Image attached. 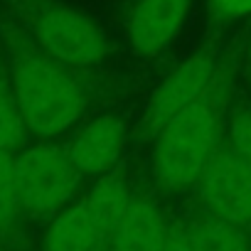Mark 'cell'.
<instances>
[{
  "instance_id": "6da1fadb",
  "label": "cell",
  "mask_w": 251,
  "mask_h": 251,
  "mask_svg": "<svg viewBox=\"0 0 251 251\" xmlns=\"http://www.w3.org/2000/svg\"><path fill=\"white\" fill-rule=\"evenodd\" d=\"M72 67L40 52H20L10 67V89L25 128L40 138L67 133L86 111V91Z\"/></svg>"
},
{
  "instance_id": "7a4b0ae2",
  "label": "cell",
  "mask_w": 251,
  "mask_h": 251,
  "mask_svg": "<svg viewBox=\"0 0 251 251\" xmlns=\"http://www.w3.org/2000/svg\"><path fill=\"white\" fill-rule=\"evenodd\" d=\"M209 89L155 133L153 173L163 187L185 190L200 182L207 163L219 148L222 106L217 94L209 96Z\"/></svg>"
},
{
  "instance_id": "3957f363",
  "label": "cell",
  "mask_w": 251,
  "mask_h": 251,
  "mask_svg": "<svg viewBox=\"0 0 251 251\" xmlns=\"http://www.w3.org/2000/svg\"><path fill=\"white\" fill-rule=\"evenodd\" d=\"M15 175L20 207L30 217H50L59 212L81 180L67 148L54 143H35L20 151V155H15Z\"/></svg>"
},
{
  "instance_id": "277c9868",
  "label": "cell",
  "mask_w": 251,
  "mask_h": 251,
  "mask_svg": "<svg viewBox=\"0 0 251 251\" xmlns=\"http://www.w3.org/2000/svg\"><path fill=\"white\" fill-rule=\"evenodd\" d=\"M30 27L37 47L72 69L94 67L108 52L101 27L62 3H40L30 13Z\"/></svg>"
},
{
  "instance_id": "5b68a950",
  "label": "cell",
  "mask_w": 251,
  "mask_h": 251,
  "mask_svg": "<svg viewBox=\"0 0 251 251\" xmlns=\"http://www.w3.org/2000/svg\"><path fill=\"white\" fill-rule=\"evenodd\" d=\"M197 185L207 214L239 229L251 224V170L229 148H217Z\"/></svg>"
},
{
  "instance_id": "8992f818",
  "label": "cell",
  "mask_w": 251,
  "mask_h": 251,
  "mask_svg": "<svg viewBox=\"0 0 251 251\" xmlns=\"http://www.w3.org/2000/svg\"><path fill=\"white\" fill-rule=\"evenodd\" d=\"M214 62L207 54H195L185 62H180L153 91L148 106H146V128L148 133H158L163 126L175 118L180 111H185L190 103H195L214 81Z\"/></svg>"
},
{
  "instance_id": "52a82bcc",
  "label": "cell",
  "mask_w": 251,
  "mask_h": 251,
  "mask_svg": "<svg viewBox=\"0 0 251 251\" xmlns=\"http://www.w3.org/2000/svg\"><path fill=\"white\" fill-rule=\"evenodd\" d=\"M190 0H136L128 13V42L143 57L165 52L180 35Z\"/></svg>"
},
{
  "instance_id": "ba28073f",
  "label": "cell",
  "mask_w": 251,
  "mask_h": 251,
  "mask_svg": "<svg viewBox=\"0 0 251 251\" xmlns=\"http://www.w3.org/2000/svg\"><path fill=\"white\" fill-rule=\"evenodd\" d=\"M126 146V126L116 116H101L79 128L64 146L81 175H106L116 168Z\"/></svg>"
},
{
  "instance_id": "9c48e42d",
  "label": "cell",
  "mask_w": 251,
  "mask_h": 251,
  "mask_svg": "<svg viewBox=\"0 0 251 251\" xmlns=\"http://www.w3.org/2000/svg\"><path fill=\"white\" fill-rule=\"evenodd\" d=\"M42 251H111V234L99 224L86 202L54 217L45 231Z\"/></svg>"
},
{
  "instance_id": "30bf717a",
  "label": "cell",
  "mask_w": 251,
  "mask_h": 251,
  "mask_svg": "<svg viewBox=\"0 0 251 251\" xmlns=\"http://www.w3.org/2000/svg\"><path fill=\"white\" fill-rule=\"evenodd\" d=\"M168 222L148 200H133L111 236V251H165Z\"/></svg>"
},
{
  "instance_id": "8fae6325",
  "label": "cell",
  "mask_w": 251,
  "mask_h": 251,
  "mask_svg": "<svg viewBox=\"0 0 251 251\" xmlns=\"http://www.w3.org/2000/svg\"><path fill=\"white\" fill-rule=\"evenodd\" d=\"M84 202L91 209V214L99 219V224L113 236L116 226L126 217L128 207L133 204V197H131L128 187H126V182L121 177L111 175V177H101Z\"/></svg>"
},
{
  "instance_id": "7c38bea8",
  "label": "cell",
  "mask_w": 251,
  "mask_h": 251,
  "mask_svg": "<svg viewBox=\"0 0 251 251\" xmlns=\"http://www.w3.org/2000/svg\"><path fill=\"white\" fill-rule=\"evenodd\" d=\"M187 226H190V236L197 251H249V244L244 241L239 226L224 219L207 214V217L195 219Z\"/></svg>"
},
{
  "instance_id": "4fadbf2b",
  "label": "cell",
  "mask_w": 251,
  "mask_h": 251,
  "mask_svg": "<svg viewBox=\"0 0 251 251\" xmlns=\"http://www.w3.org/2000/svg\"><path fill=\"white\" fill-rule=\"evenodd\" d=\"M20 207V192H18V175H15V155L13 151L0 148V229H8L18 214Z\"/></svg>"
},
{
  "instance_id": "5bb4252c",
  "label": "cell",
  "mask_w": 251,
  "mask_h": 251,
  "mask_svg": "<svg viewBox=\"0 0 251 251\" xmlns=\"http://www.w3.org/2000/svg\"><path fill=\"white\" fill-rule=\"evenodd\" d=\"M25 121L20 116L18 101L13 96V89L0 81V148L15 151L25 141Z\"/></svg>"
},
{
  "instance_id": "9a60e30c",
  "label": "cell",
  "mask_w": 251,
  "mask_h": 251,
  "mask_svg": "<svg viewBox=\"0 0 251 251\" xmlns=\"http://www.w3.org/2000/svg\"><path fill=\"white\" fill-rule=\"evenodd\" d=\"M249 170H251V106L239 108L229 123V146H226Z\"/></svg>"
},
{
  "instance_id": "2e32d148",
  "label": "cell",
  "mask_w": 251,
  "mask_h": 251,
  "mask_svg": "<svg viewBox=\"0 0 251 251\" xmlns=\"http://www.w3.org/2000/svg\"><path fill=\"white\" fill-rule=\"evenodd\" d=\"M209 10L222 20H239L251 15V0H207Z\"/></svg>"
},
{
  "instance_id": "e0dca14e",
  "label": "cell",
  "mask_w": 251,
  "mask_h": 251,
  "mask_svg": "<svg viewBox=\"0 0 251 251\" xmlns=\"http://www.w3.org/2000/svg\"><path fill=\"white\" fill-rule=\"evenodd\" d=\"M165 251H197L195 241L190 236V226L185 224H173L168 229V241H165Z\"/></svg>"
},
{
  "instance_id": "ac0fdd59",
  "label": "cell",
  "mask_w": 251,
  "mask_h": 251,
  "mask_svg": "<svg viewBox=\"0 0 251 251\" xmlns=\"http://www.w3.org/2000/svg\"><path fill=\"white\" fill-rule=\"evenodd\" d=\"M249 69H251V42H249Z\"/></svg>"
}]
</instances>
